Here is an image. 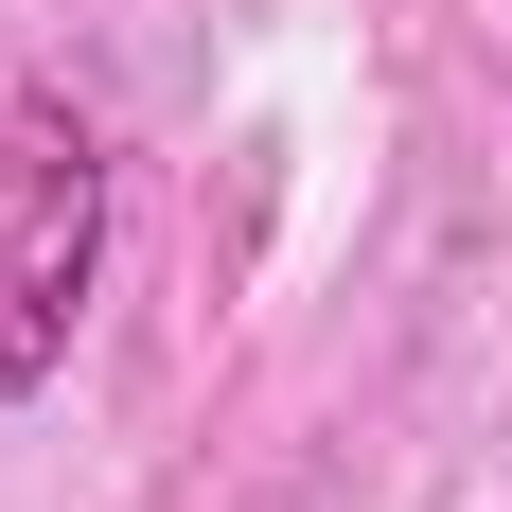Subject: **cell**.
<instances>
[{
	"instance_id": "6da1fadb",
	"label": "cell",
	"mask_w": 512,
	"mask_h": 512,
	"mask_svg": "<svg viewBox=\"0 0 512 512\" xmlns=\"http://www.w3.org/2000/svg\"><path fill=\"white\" fill-rule=\"evenodd\" d=\"M106 283V142L71 106H0V407H36Z\"/></svg>"
}]
</instances>
